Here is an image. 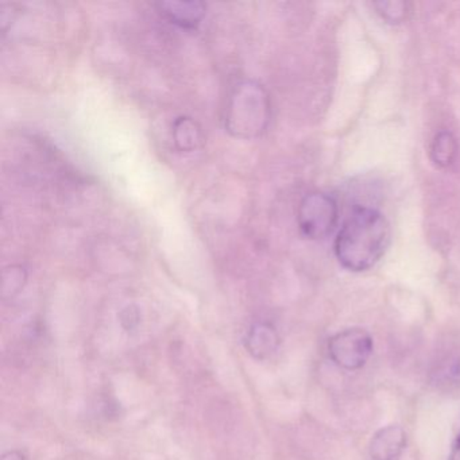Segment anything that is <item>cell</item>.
Returning a JSON list of instances; mask_svg holds the SVG:
<instances>
[{
    "label": "cell",
    "mask_w": 460,
    "mask_h": 460,
    "mask_svg": "<svg viewBox=\"0 0 460 460\" xmlns=\"http://www.w3.org/2000/svg\"><path fill=\"white\" fill-rule=\"evenodd\" d=\"M390 243V227L384 215L370 207H358L341 226L335 239L339 263L349 271L373 268Z\"/></svg>",
    "instance_id": "6da1fadb"
},
{
    "label": "cell",
    "mask_w": 460,
    "mask_h": 460,
    "mask_svg": "<svg viewBox=\"0 0 460 460\" xmlns=\"http://www.w3.org/2000/svg\"><path fill=\"white\" fill-rule=\"evenodd\" d=\"M270 120V99L262 85L246 80L234 88L226 110V128L238 138H257Z\"/></svg>",
    "instance_id": "7a4b0ae2"
},
{
    "label": "cell",
    "mask_w": 460,
    "mask_h": 460,
    "mask_svg": "<svg viewBox=\"0 0 460 460\" xmlns=\"http://www.w3.org/2000/svg\"><path fill=\"white\" fill-rule=\"evenodd\" d=\"M338 204L325 193H311L301 201L298 226L309 239H323L330 235L338 223Z\"/></svg>",
    "instance_id": "3957f363"
},
{
    "label": "cell",
    "mask_w": 460,
    "mask_h": 460,
    "mask_svg": "<svg viewBox=\"0 0 460 460\" xmlns=\"http://www.w3.org/2000/svg\"><path fill=\"white\" fill-rule=\"evenodd\" d=\"M373 338L362 328H349L331 336L328 355L339 367L359 370L373 354Z\"/></svg>",
    "instance_id": "277c9868"
},
{
    "label": "cell",
    "mask_w": 460,
    "mask_h": 460,
    "mask_svg": "<svg viewBox=\"0 0 460 460\" xmlns=\"http://www.w3.org/2000/svg\"><path fill=\"white\" fill-rule=\"evenodd\" d=\"M405 447L406 433L400 425L382 428L371 438V460H398Z\"/></svg>",
    "instance_id": "5b68a950"
},
{
    "label": "cell",
    "mask_w": 460,
    "mask_h": 460,
    "mask_svg": "<svg viewBox=\"0 0 460 460\" xmlns=\"http://www.w3.org/2000/svg\"><path fill=\"white\" fill-rule=\"evenodd\" d=\"M158 9L166 20L182 29H196L206 15V4L201 2H164Z\"/></svg>",
    "instance_id": "8992f818"
},
{
    "label": "cell",
    "mask_w": 460,
    "mask_h": 460,
    "mask_svg": "<svg viewBox=\"0 0 460 460\" xmlns=\"http://www.w3.org/2000/svg\"><path fill=\"white\" fill-rule=\"evenodd\" d=\"M279 346V336L270 324L260 323L252 325L247 333L246 347L257 359H266L273 355Z\"/></svg>",
    "instance_id": "52a82bcc"
},
{
    "label": "cell",
    "mask_w": 460,
    "mask_h": 460,
    "mask_svg": "<svg viewBox=\"0 0 460 460\" xmlns=\"http://www.w3.org/2000/svg\"><path fill=\"white\" fill-rule=\"evenodd\" d=\"M173 138L181 152H193L203 144L201 128L192 118L182 117L174 122Z\"/></svg>",
    "instance_id": "ba28073f"
},
{
    "label": "cell",
    "mask_w": 460,
    "mask_h": 460,
    "mask_svg": "<svg viewBox=\"0 0 460 460\" xmlns=\"http://www.w3.org/2000/svg\"><path fill=\"white\" fill-rule=\"evenodd\" d=\"M430 160L438 168H448L454 164L457 155V142L449 131L436 134L430 144Z\"/></svg>",
    "instance_id": "9c48e42d"
},
{
    "label": "cell",
    "mask_w": 460,
    "mask_h": 460,
    "mask_svg": "<svg viewBox=\"0 0 460 460\" xmlns=\"http://www.w3.org/2000/svg\"><path fill=\"white\" fill-rule=\"evenodd\" d=\"M376 13L382 20L389 23H401L406 18L408 4L403 2H378L374 4Z\"/></svg>",
    "instance_id": "30bf717a"
},
{
    "label": "cell",
    "mask_w": 460,
    "mask_h": 460,
    "mask_svg": "<svg viewBox=\"0 0 460 460\" xmlns=\"http://www.w3.org/2000/svg\"><path fill=\"white\" fill-rule=\"evenodd\" d=\"M6 274L4 273V281H12V282H4V295H15V293L20 292L21 288L23 287V281H25V271L21 268H12Z\"/></svg>",
    "instance_id": "8fae6325"
},
{
    "label": "cell",
    "mask_w": 460,
    "mask_h": 460,
    "mask_svg": "<svg viewBox=\"0 0 460 460\" xmlns=\"http://www.w3.org/2000/svg\"><path fill=\"white\" fill-rule=\"evenodd\" d=\"M120 324L126 331L136 330L139 323V311L134 305L126 306L119 314Z\"/></svg>",
    "instance_id": "7c38bea8"
},
{
    "label": "cell",
    "mask_w": 460,
    "mask_h": 460,
    "mask_svg": "<svg viewBox=\"0 0 460 460\" xmlns=\"http://www.w3.org/2000/svg\"><path fill=\"white\" fill-rule=\"evenodd\" d=\"M448 460H460V429L459 433L456 435V438H455V443L454 446H452V451Z\"/></svg>",
    "instance_id": "4fadbf2b"
},
{
    "label": "cell",
    "mask_w": 460,
    "mask_h": 460,
    "mask_svg": "<svg viewBox=\"0 0 460 460\" xmlns=\"http://www.w3.org/2000/svg\"><path fill=\"white\" fill-rule=\"evenodd\" d=\"M2 460H25V456H23V455L21 454V452L12 451L7 452L6 455H4Z\"/></svg>",
    "instance_id": "5bb4252c"
}]
</instances>
